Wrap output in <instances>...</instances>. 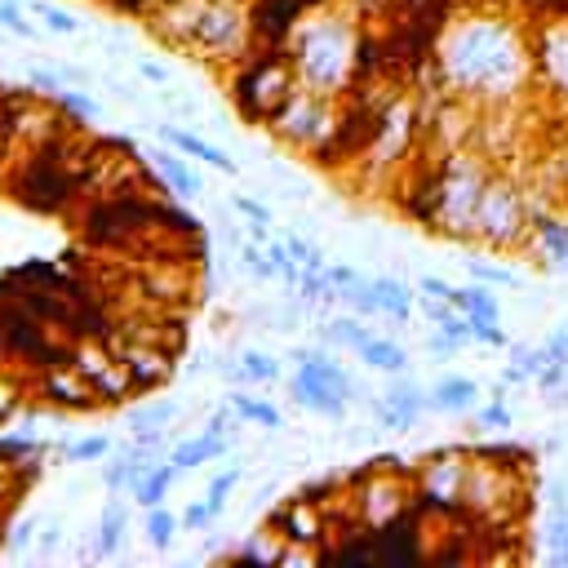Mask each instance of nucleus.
<instances>
[{"label": "nucleus", "mask_w": 568, "mask_h": 568, "mask_svg": "<svg viewBox=\"0 0 568 568\" xmlns=\"http://www.w3.org/2000/svg\"><path fill=\"white\" fill-rule=\"evenodd\" d=\"M435 53L444 80L466 98H510L532 75V44L493 13L453 18Z\"/></svg>", "instance_id": "nucleus-1"}, {"label": "nucleus", "mask_w": 568, "mask_h": 568, "mask_svg": "<svg viewBox=\"0 0 568 568\" xmlns=\"http://www.w3.org/2000/svg\"><path fill=\"white\" fill-rule=\"evenodd\" d=\"M288 58L297 71V84L320 89V93H351L355 84V27L342 13L311 9L293 36H288Z\"/></svg>", "instance_id": "nucleus-2"}, {"label": "nucleus", "mask_w": 568, "mask_h": 568, "mask_svg": "<svg viewBox=\"0 0 568 568\" xmlns=\"http://www.w3.org/2000/svg\"><path fill=\"white\" fill-rule=\"evenodd\" d=\"M71 120H62L53 133H44L40 142H27L22 146V160L18 169L9 173V195L31 209V213H67L75 200H80V164H75V151L67 142V129Z\"/></svg>", "instance_id": "nucleus-3"}, {"label": "nucleus", "mask_w": 568, "mask_h": 568, "mask_svg": "<svg viewBox=\"0 0 568 568\" xmlns=\"http://www.w3.org/2000/svg\"><path fill=\"white\" fill-rule=\"evenodd\" d=\"M297 89L288 49H248L231 75V102L244 124H266L271 111Z\"/></svg>", "instance_id": "nucleus-4"}, {"label": "nucleus", "mask_w": 568, "mask_h": 568, "mask_svg": "<svg viewBox=\"0 0 568 568\" xmlns=\"http://www.w3.org/2000/svg\"><path fill=\"white\" fill-rule=\"evenodd\" d=\"M151 231H160V200H151L133 186L93 195L80 213V235L93 248H129Z\"/></svg>", "instance_id": "nucleus-5"}, {"label": "nucleus", "mask_w": 568, "mask_h": 568, "mask_svg": "<svg viewBox=\"0 0 568 568\" xmlns=\"http://www.w3.org/2000/svg\"><path fill=\"white\" fill-rule=\"evenodd\" d=\"M186 49L209 58V62H240L253 49L248 9L240 0H200L191 36H186Z\"/></svg>", "instance_id": "nucleus-6"}, {"label": "nucleus", "mask_w": 568, "mask_h": 568, "mask_svg": "<svg viewBox=\"0 0 568 568\" xmlns=\"http://www.w3.org/2000/svg\"><path fill=\"white\" fill-rule=\"evenodd\" d=\"M484 182H488V173L479 169L475 155H448L439 164V217H435V231H444L453 240H470Z\"/></svg>", "instance_id": "nucleus-7"}, {"label": "nucleus", "mask_w": 568, "mask_h": 568, "mask_svg": "<svg viewBox=\"0 0 568 568\" xmlns=\"http://www.w3.org/2000/svg\"><path fill=\"white\" fill-rule=\"evenodd\" d=\"M333 120H337V106H333V93H320V89H306V84H297L275 111H271V120H266V129L275 133V138H284L288 146H297V151H315L328 133H333Z\"/></svg>", "instance_id": "nucleus-8"}, {"label": "nucleus", "mask_w": 568, "mask_h": 568, "mask_svg": "<svg viewBox=\"0 0 568 568\" xmlns=\"http://www.w3.org/2000/svg\"><path fill=\"white\" fill-rule=\"evenodd\" d=\"M524 235H532V213H528L519 186H515L510 178H493V173H488L484 195H479V209H475V231H470V240L510 248V244H519Z\"/></svg>", "instance_id": "nucleus-9"}, {"label": "nucleus", "mask_w": 568, "mask_h": 568, "mask_svg": "<svg viewBox=\"0 0 568 568\" xmlns=\"http://www.w3.org/2000/svg\"><path fill=\"white\" fill-rule=\"evenodd\" d=\"M368 408H373V422L382 430H413L417 417L430 413V390H422L408 373H395L386 382V390L368 399Z\"/></svg>", "instance_id": "nucleus-10"}, {"label": "nucleus", "mask_w": 568, "mask_h": 568, "mask_svg": "<svg viewBox=\"0 0 568 568\" xmlns=\"http://www.w3.org/2000/svg\"><path fill=\"white\" fill-rule=\"evenodd\" d=\"M36 395H40L44 404L62 408V413H93V408H102V404H98V395L89 390V382H84L71 364L36 373Z\"/></svg>", "instance_id": "nucleus-11"}, {"label": "nucleus", "mask_w": 568, "mask_h": 568, "mask_svg": "<svg viewBox=\"0 0 568 568\" xmlns=\"http://www.w3.org/2000/svg\"><path fill=\"white\" fill-rule=\"evenodd\" d=\"M288 399H293L297 408L324 417V422H342L346 408H351V399H346L337 386H328L324 377H315V373H306V368H293V377H288Z\"/></svg>", "instance_id": "nucleus-12"}, {"label": "nucleus", "mask_w": 568, "mask_h": 568, "mask_svg": "<svg viewBox=\"0 0 568 568\" xmlns=\"http://www.w3.org/2000/svg\"><path fill=\"white\" fill-rule=\"evenodd\" d=\"M532 71H541L546 84L568 93V18H555L537 40H532Z\"/></svg>", "instance_id": "nucleus-13"}, {"label": "nucleus", "mask_w": 568, "mask_h": 568, "mask_svg": "<svg viewBox=\"0 0 568 568\" xmlns=\"http://www.w3.org/2000/svg\"><path fill=\"white\" fill-rule=\"evenodd\" d=\"M271 528L280 532L284 546H320V541H324L315 501H306V497H293L288 506H280V510L271 515Z\"/></svg>", "instance_id": "nucleus-14"}, {"label": "nucleus", "mask_w": 568, "mask_h": 568, "mask_svg": "<svg viewBox=\"0 0 568 568\" xmlns=\"http://www.w3.org/2000/svg\"><path fill=\"white\" fill-rule=\"evenodd\" d=\"M155 133H160L164 146H178V151L191 155V160H204V164H213V169H222V173H235V160H231L222 146L204 142L200 133H191V129H182V124H155Z\"/></svg>", "instance_id": "nucleus-15"}, {"label": "nucleus", "mask_w": 568, "mask_h": 568, "mask_svg": "<svg viewBox=\"0 0 568 568\" xmlns=\"http://www.w3.org/2000/svg\"><path fill=\"white\" fill-rule=\"evenodd\" d=\"M404 213L422 226H435V217H439V164L417 169V178L404 191Z\"/></svg>", "instance_id": "nucleus-16"}, {"label": "nucleus", "mask_w": 568, "mask_h": 568, "mask_svg": "<svg viewBox=\"0 0 568 568\" xmlns=\"http://www.w3.org/2000/svg\"><path fill=\"white\" fill-rule=\"evenodd\" d=\"M217 373L226 382H235V386H266V382L280 377V359L266 355V351H240L235 359H222Z\"/></svg>", "instance_id": "nucleus-17"}, {"label": "nucleus", "mask_w": 568, "mask_h": 568, "mask_svg": "<svg viewBox=\"0 0 568 568\" xmlns=\"http://www.w3.org/2000/svg\"><path fill=\"white\" fill-rule=\"evenodd\" d=\"M151 169H155V178H160L178 200H195V195L204 191V182H200V178H195V169L182 160V151L173 155V151L155 146V151H151Z\"/></svg>", "instance_id": "nucleus-18"}, {"label": "nucleus", "mask_w": 568, "mask_h": 568, "mask_svg": "<svg viewBox=\"0 0 568 568\" xmlns=\"http://www.w3.org/2000/svg\"><path fill=\"white\" fill-rule=\"evenodd\" d=\"M226 435H213V430H200V435H186V439H178L173 448H169V462L186 475V470H195V466H209L213 457H222L226 453Z\"/></svg>", "instance_id": "nucleus-19"}, {"label": "nucleus", "mask_w": 568, "mask_h": 568, "mask_svg": "<svg viewBox=\"0 0 568 568\" xmlns=\"http://www.w3.org/2000/svg\"><path fill=\"white\" fill-rule=\"evenodd\" d=\"M373 297H377V315H390L395 324H408L417 302H413V288L399 280V275H373Z\"/></svg>", "instance_id": "nucleus-20"}, {"label": "nucleus", "mask_w": 568, "mask_h": 568, "mask_svg": "<svg viewBox=\"0 0 568 568\" xmlns=\"http://www.w3.org/2000/svg\"><path fill=\"white\" fill-rule=\"evenodd\" d=\"M479 399V382L475 377H462V373H448L430 386V408L435 413H470Z\"/></svg>", "instance_id": "nucleus-21"}, {"label": "nucleus", "mask_w": 568, "mask_h": 568, "mask_svg": "<svg viewBox=\"0 0 568 568\" xmlns=\"http://www.w3.org/2000/svg\"><path fill=\"white\" fill-rule=\"evenodd\" d=\"M506 351H510V359H506V368H501V382H506V386H532V382L541 377V368L550 364V355H546V346H528V342H510Z\"/></svg>", "instance_id": "nucleus-22"}, {"label": "nucleus", "mask_w": 568, "mask_h": 568, "mask_svg": "<svg viewBox=\"0 0 568 568\" xmlns=\"http://www.w3.org/2000/svg\"><path fill=\"white\" fill-rule=\"evenodd\" d=\"M355 359H359L364 368H373V373H386V377L408 373V351H404L399 342H390V337H377V333L355 351Z\"/></svg>", "instance_id": "nucleus-23"}, {"label": "nucleus", "mask_w": 568, "mask_h": 568, "mask_svg": "<svg viewBox=\"0 0 568 568\" xmlns=\"http://www.w3.org/2000/svg\"><path fill=\"white\" fill-rule=\"evenodd\" d=\"M178 475H182V470L164 457V462H155L151 470H142V475L133 479V488H129V493H133V501H138L142 510L164 506V497H169V488H173V479H178Z\"/></svg>", "instance_id": "nucleus-24"}, {"label": "nucleus", "mask_w": 568, "mask_h": 568, "mask_svg": "<svg viewBox=\"0 0 568 568\" xmlns=\"http://www.w3.org/2000/svg\"><path fill=\"white\" fill-rule=\"evenodd\" d=\"M124 528H129V506L111 493V501L102 506V519H98V541H93V555L98 559H106V555H115L120 550V541H124Z\"/></svg>", "instance_id": "nucleus-25"}, {"label": "nucleus", "mask_w": 568, "mask_h": 568, "mask_svg": "<svg viewBox=\"0 0 568 568\" xmlns=\"http://www.w3.org/2000/svg\"><path fill=\"white\" fill-rule=\"evenodd\" d=\"M320 328V342L324 346H346V351H359L368 337H373V328L364 324V315H333V320H324V324H315Z\"/></svg>", "instance_id": "nucleus-26"}, {"label": "nucleus", "mask_w": 568, "mask_h": 568, "mask_svg": "<svg viewBox=\"0 0 568 568\" xmlns=\"http://www.w3.org/2000/svg\"><path fill=\"white\" fill-rule=\"evenodd\" d=\"M226 404H231V408H235V417H240V422H248V426H262V430H280V426H284V413H280L271 399H262V395L231 390V395H226Z\"/></svg>", "instance_id": "nucleus-27"}, {"label": "nucleus", "mask_w": 568, "mask_h": 568, "mask_svg": "<svg viewBox=\"0 0 568 568\" xmlns=\"http://www.w3.org/2000/svg\"><path fill=\"white\" fill-rule=\"evenodd\" d=\"M293 293H297V302L311 306V311H328V306L337 302V284L328 280L324 266H302V280H297Z\"/></svg>", "instance_id": "nucleus-28"}, {"label": "nucleus", "mask_w": 568, "mask_h": 568, "mask_svg": "<svg viewBox=\"0 0 568 568\" xmlns=\"http://www.w3.org/2000/svg\"><path fill=\"white\" fill-rule=\"evenodd\" d=\"M532 240L541 248V262H559L568 253V217H546V213H532Z\"/></svg>", "instance_id": "nucleus-29"}, {"label": "nucleus", "mask_w": 568, "mask_h": 568, "mask_svg": "<svg viewBox=\"0 0 568 568\" xmlns=\"http://www.w3.org/2000/svg\"><path fill=\"white\" fill-rule=\"evenodd\" d=\"M541 541H546V564L568 568V506H546Z\"/></svg>", "instance_id": "nucleus-30"}, {"label": "nucleus", "mask_w": 568, "mask_h": 568, "mask_svg": "<svg viewBox=\"0 0 568 568\" xmlns=\"http://www.w3.org/2000/svg\"><path fill=\"white\" fill-rule=\"evenodd\" d=\"M453 306L466 311V315H475V320H501V302H497L493 284H479V280H475L470 288H457Z\"/></svg>", "instance_id": "nucleus-31"}, {"label": "nucleus", "mask_w": 568, "mask_h": 568, "mask_svg": "<svg viewBox=\"0 0 568 568\" xmlns=\"http://www.w3.org/2000/svg\"><path fill=\"white\" fill-rule=\"evenodd\" d=\"M169 422H178V399H146L129 408V430H169Z\"/></svg>", "instance_id": "nucleus-32"}, {"label": "nucleus", "mask_w": 568, "mask_h": 568, "mask_svg": "<svg viewBox=\"0 0 568 568\" xmlns=\"http://www.w3.org/2000/svg\"><path fill=\"white\" fill-rule=\"evenodd\" d=\"M178 528H182V519H178L173 510H164V506H151L146 519H142V532H146V541H151L155 550H164V546L178 537Z\"/></svg>", "instance_id": "nucleus-33"}, {"label": "nucleus", "mask_w": 568, "mask_h": 568, "mask_svg": "<svg viewBox=\"0 0 568 568\" xmlns=\"http://www.w3.org/2000/svg\"><path fill=\"white\" fill-rule=\"evenodd\" d=\"M53 102H58V111H62L71 124H89V120H98V111H102V106H98L89 93H80V89H58Z\"/></svg>", "instance_id": "nucleus-34"}, {"label": "nucleus", "mask_w": 568, "mask_h": 568, "mask_svg": "<svg viewBox=\"0 0 568 568\" xmlns=\"http://www.w3.org/2000/svg\"><path fill=\"white\" fill-rule=\"evenodd\" d=\"M235 262H240V271L253 275V280H275V266H271V257H266V244H257V240H240V244H235Z\"/></svg>", "instance_id": "nucleus-35"}, {"label": "nucleus", "mask_w": 568, "mask_h": 568, "mask_svg": "<svg viewBox=\"0 0 568 568\" xmlns=\"http://www.w3.org/2000/svg\"><path fill=\"white\" fill-rule=\"evenodd\" d=\"M466 271H470V280H479V284H493V288H519V271H510V266H501V262L466 257Z\"/></svg>", "instance_id": "nucleus-36"}, {"label": "nucleus", "mask_w": 568, "mask_h": 568, "mask_svg": "<svg viewBox=\"0 0 568 568\" xmlns=\"http://www.w3.org/2000/svg\"><path fill=\"white\" fill-rule=\"evenodd\" d=\"M266 541H271V532H253L248 546H240L235 555H222V564H240V568H244V564H257V568L280 564V550H271Z\"/></svg>", "instance_id": "nucleus-37"}, {"label": "nucleus", "mask_w": 568, "mask_h": 568, "mask_svg": "<svg viewBox=\"0 0 568 568\" xmlns=\"http://www.w3.org/2000/svg\"><path fill=\"white\" fill-rule=\"evenodd\" d=\"M31 13L53 31V36H80V18L75 13H67V9H58V4H31Z\"/></svg>", "instance_id": "nucleus-38"}, {"label": "nucleus", "mask_w": 568, "mask_h": 568, "mask_svg": "<svg viewBox=\"0 0 568 568\" xmlns=\"http://www.w3.org/2000/svg\"><path fill=\"white\" fill-rule=\"evenodd\" d=\"M337 302L342 306H351L355 315H377V297H373V284L368 280H355V284H346V288H337Z\"/></svg>", "instance_id": "nucleus-39"}, {"label": "nucleus", "mask_w": 568, "mask_h": 568, "mask_svg": "<svg viewBox=\"0 0 568 568\" xmlns=\"http://www.w3.org/2000/svg\"><path fill=\"white\" fill-rule=\"evenodd\" d=\"M240 479H244V475H240L235 466H231V470H217V475L209 479L204 501H209V510H213V515H222V510H226V497L235 493V484H240Z\"/></svg>", "instance_id": "nucleus-40"}, {"label": "nucleus", "mask_w": 568, "mask_h": 568, "mask_svg": "<svg viewBox=\"0 0 568 568\" xmlns=\"http://www.w3.org/2000/svg\"><path fill=\"white\" fill-rule=\"evenodd\" d=\"M31 457H40V444L31 439V435H0V462L4 466H22V462H31Z\"/></svg>", "instance_id": "nucleus-41"}, {"label": "nucleus", "mask_w": 568, "mask_h": 568, "mask_svg": "<svg viewBox=\"0 0 568 568\" xmlns=\"http://www.w3.org/2000/svg\"><path fill=\"white\" fill-rule=\"evenodd\" d=\"M106 453H111V439L106 435H84V439H75V444L62 448L67 462H102Z\"/></svg>", "instance_id": "nucleus-42"}, {"label": "nucleus", "mask_w": 568, "mask_h": 568, "mask_svg": "<svg viewBox=\"0 0 568 568\" xmlns=\"http://www.w3.org/2000/svg\"><path fill=\"white\" fill-rule=\"evenodd\" d=\"M280 240H284V248H288L302 266H324V248H320L315 240H306V235H297V231H280Z\"/></svg>", "instance_id": "nucleus-43"}, {"label": "nucleus", "mask_w": 568, "mask_h": 568, "mask_svg": "<svg viewBox=\"0 0 568 568\" xmlns=\"http://www.w3.org/2000/svg\"><path fill=\"white\" fill-rule=\"evenodd\" d=\"M479 426H484V430H510V426H515V413L506 408V395H493V399L479 408Z\"/></svg>", "instance_id": "nucleus-44"}, {"label": "nucleus", "mask_w": 568, "mask_h": 568, "mask_svg": "<svg viewBox=\"0 0 568 568\" xmlns=\"http://www.w3.org/2000/svg\"><path fill=\"white\" fill-rule=\"evenodd\" d=\"M470 320V342H484V346H510V337H506V328L497 324V320H475V315H466Z\"/></svg>", "instance_id": "nucleus-45"}, {"label": "nucleus", "mask_w": 568, "mask_h": 568, "mask_svg": "<svg viewBox=\"0 0 568 568\" xmlns=\"http://www.w3.org/2000/svg\"><path fill=\"white\" fill-rule=\"evenodd\" d=\"M0 27H9V31L22 36V40H36V27L27 22V13H22L18 0H0Z\"/></svg>", "instance_id": "nucleus-46"}, {"label": "nucleus", "mask_w": 568, "mask_h": 568, "mask_svg": "<svg viewBox=\"0 0 568 568\" xmlns=\"http://www.w3.org/2000/svg\"><path fill=\"white\" fill-rule=\"evenodd\" d=\"M231 209H235V213H240L244 222H266V226L275 222V213H271V209H266L262 200H253V195H244V191H235V195H231Z\"/></svg>", "instance_id": "nucleus-47"}, {"label": "nucleus", "mask_w": 568, "mask_h": 568, "mask_svg": "<svg viewBox=\"0 0 568 568\" xmlns=\"http://www.w3.org/2000/svg\"><path fill=\"white\" fill-rule=\"evenodd\" d=\"M178 519H182V528H186V532H204V528H209L217 515L209 510V501H191V506H186Z\"/></svg>", "instance_id": "nucleus-48"}, {"label": "nucleus", "mask_w": 568, "mask_h": 568, "mask_svg": "<svg viewBox=\"0 0 568 568\" xmlns=\"http://www.w3.org/2000/svg\"><path fill=\"white\" fill-rule=\"evenodd\" d=\"M31 546H36V555H40V559H49V555L62 546V524H58V519H53V524H40Z\"/></svg>", "instance_id": "nucleus-49"}, {"label": "nucleus", "mask_w": 568, "mask_h": 568, "mask_svg": "<svg viewBox=\"0 0 568 568\" xmlns=\"http://www.w3.org/2000/svg\"><path fill=\"white\" fill-rule=\"evenodd\" d=\"M457 351H462V342H457V337H448L444 328H430V333H426V355L448 359V355H457Z\"/></svg>", "instance_id": "nucleus-50"}, {"label": "nucleus", "mask_w": 568, "mask_h": 568, "mask_svg": "<svg viewBox=\"0 0 568 568\" xmlns=\"http://www.w3.org/2000/svg\"><path fill=\"white\" fill-rule=\"evenodd\" d=\"M36 528H40V519H36V515H22V519L9 528V550H27V546L36 541Z\"/></svg>", "instance_id": "nucleus-51"}, {"label": "nucleus", "mask_w": 568, "mask_h": 568, "mask_svg": "<svg viewBox=\"0 0 568 568\" xmlns=\"http://www.w3.org/2000/svg\"><path fill=\"white\" fill-rule=\"evenodd\" d=\"M541 346H546L550 364H568V324H555V328H550V337H546Z\"/></svg>", "instance_id": "nucleus-52"}, {"label": "nucleus", "mask_w": 568, "mask_h": 568, "mask_svg": "<svg viewBox=\"0 0 568 568\" xmlns=\"http://www.w3.org/2000/svg\"><path fill=\"white\" fill-rule=\"evenodd\" d=\"M417 293H422V297H444V302H453V297H457V284H448V280H439V275H422V280H417Z\"/></svg>", "instance_id": "nucleus-53"}, {"label": "nucleus", "mask_w": 568, "mask_h": 568, "mask_svg": "<svg viewBox=\"0 0 568 568\" xmlns=\"http://www.w3.org/2000/svg\"><path fill=\"white\" fill-rule=\"evenodd\" d=\"M138 80H146V84L164 89V84H169V67H164V62H155V58H138Z\"/></svg>", "instance_id": "nucleus-54"}, {"label": "nucleus", "mask_w": 568, "mask_h": 568, "mask_svg": "<svg viewBox=\"0 0 568 568\" xmlns=\"http://www.w3.org/2000/svg\"><path fill=\"white\" fill-rule=\"evenodd\" d=\"M417 311H422L430 324H439V320H448L457 306H453V302H444V297H422V293H417Z\"/></svg>", "instance_id": "nucleus-55"}, {"label": "nucleus", "mask_w": 568, "mask_h": 568, "mask_svg": "<svg viewBox=\"0 0 568 568\" xmlns=\"http://www.w3.org/2000/svg\"><path fill=\"white\" fill-rule=\"evenodd\" d=\"M324 271H328V280L337 284V288H346V284H355V280H364L355 266H346V262H324Z\"/></svg>", "instance_id": "nucleus-56"}, {"label": "nucleus", "mask_w": 568, "mask_h": 568, "mask_svg": "<svg viewBox=\"0 0 568 568\" xmlns=\"http://www.w3.org/2000/svg\"><path fill=\"white\" fill-rule=\"evenodd\" d=\"M53 71H58L67 84H89V71H84V67H75V62H53Z\"/></svg>", "instance_id": "nucleus-57"}, {"label": "nucleus", "mask_w": 568, "mask_h": 568, "mask_svg": "<svg viewBox=\"0 0 568 568\" xmlns=\"http://www.w3.org/2000/svg\"><path fill=\"white\" fill-rule=\"evenodd\" d=\"M13 488H22V484H18V475H13V466H4V462H0V506H4L9 497H13Z\"/></svg>", "instance_id": "nucleus-58"}, {"label": "nucleus", "mask_w": 568, "mask_h": 568, "mask_svg": "<svg viewBox=\"0 0 568 568\" xmlns=\"http://www.w3.org/2000/svg\"><path fill=\"white\" fill-rule=\"evenodd\" d=\"M546 506H568V479H550V488H546Z\"/></svg>", "instance_id": "nucleus-59"}, {"label": "nucleus", "mask_w": 568, "mask_h": 568, "mask_svg": "<svg viewBox=\"0 0 568 568\" xmlns=\"http://www.w3.org/2000/svg\"><path fill=\"white\" fill-rule=\"evenodd\" d=\"M546 408H555V413H568V386H555V390H546V399H541Z\"/></svg>", "instance_id": "nucleus-60"}, {"label": "nucleus", "mask_w": 568, "mask_h": 568, "mask_svg": "<svg viewBox=\"0 0 568 568\" xmlns=\"http://www.w3.org/2000/svg\"><path fill=\"white\" fill-rule=\"evenodd\" d=\"M13 399H18V395H13V386H9V382H0V417H9V413H13Z\"/></svg>", "instance_id": "nucleus-61"}, {"label": "nucleus", "mask_w": 568, "mask_h": 568, "mask_svg": "<svg viewBox=\"0 0 568 568\" xmlns=\"http://www.w3.org/2000/svg\"><path fill=\"white\" fill-rule=\"evenodd\" d=\"M550 271H555V275H568V253H564L559 262H550Z\"/></svg>", "instance_id": "nucleus-62"}]
</instances>
